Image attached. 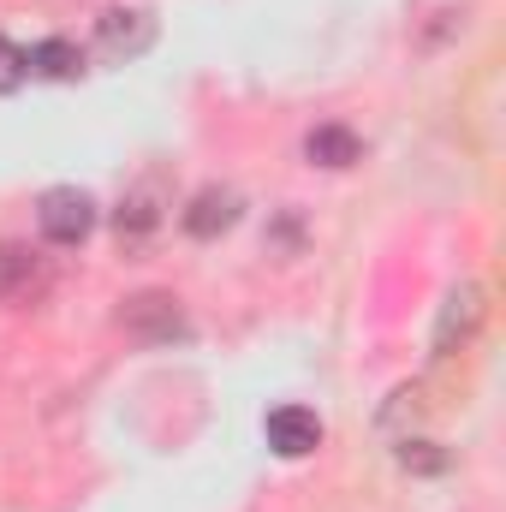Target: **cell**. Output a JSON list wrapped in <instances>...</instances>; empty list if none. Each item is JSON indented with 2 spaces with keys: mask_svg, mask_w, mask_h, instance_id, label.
Returning <instances> with one entry per match:
<instances>
[{
  "mask_svg": "<svg viewBox=\"0 0 506 512\" xmlns=\"http://www.w3.org/2000/svg\"><path fill=\"white\" fill-rule=\"evenodd\" d=\"M304 155H310V167H352L364 155V143L352 126H316L304 137Z\"/></svg>",
  "mask_w": 506,
  "mask_h": 512,
  "instance_id": "9",
  "label": "cell"
},
{
  "mask_svg": "<svg viewBox=\"0 0 506 512\" xmlns=\"http://www.w3.org/2000/svg\"><path fill=\"white\" fill-rule=\"evenodd\" d=\"M114 221H120V233H149L155 227V209H149V197H131Z\"/></svg>",
  "mask_w": 506,
  "mask_h": 512,
  "instance_id": "12",
  "label": "cell"
},
{
  "mask_svg": "<svg viewBox=\"0 0 506 512\" xmlns=\"http://www.w3.org/2000/svg\"><path fill=\"white\" fill-rule=\"evenodd\" d=\"M262 435H268V447L280 459H310L322 447V417L310 405H274L268 423H262Z\"/></svg>",
  "mask_w": 506,
  "mask_h": 512,
  "instance_id": "3",
  "label": "cell"
},
{
  "mask_svg": "<svg viewBox=\"0 0 506 512\" xmlns=\"http://www.w3.org/2000/svg\"><path fill=\"white\" fill-rule=\"evenodd\" d=\"M24 78H30V66H24V48L0 36V96H12V90H18Z\"/></svg>",
  "mask_w": 506,
  "mask_h": 512,
  "instance_id": "10",
  "label": "cell"
},
{
  "mask_svg": "<svg viewBox=\"0 0 506 512\" xmlns=\"http://www.w3.org/2000/svg\"><path fill=\"white\" fill-rule=\"evenodd\" d=\"M399 465H405V471H441L447 453H435L429 441H405V447H399Z\"/></svg>",
  "mask_w": 506,
  "mask_h": 512,
  "instance_id": "11",
  "label": "cell"
},
{
  "mask_svg": "<svg viewBox=\"0 0 506 512\" xmlns=\"http://www.w3.org/2000/svg\"><path fill=\"white\" fill-rule=\"evenodd\" d=\"M120 322H126L131 334H149V340L179 334V310H173V298H167V292H143V298H131Z\"/></svg>",
  "mask_w": 506,
  "mask_h": 512,
  "instance_id": "8",
  "label": "cell"
},
{
  "mask_svg": "<svg viewBox=\"0 0 506 512\" xmlns=\"http://www.w3.org/2000/svg\"><path fill=\"white\" fill-rule=\"evenodd\" d=\"M24 66H30V78L72 84V78H84V48L66 42V36H42L36 48H24Z\"/></svg>",
  "mask_w": 506,
  "mask_h": 512,
  "instance_id": "7",
  "label": "cell"
},
{
  "mask_svg": "<svg viewBox=\"0 0 506 512\" xmlns=\"http://www.w3.org/2000/svg\"><path fill=\"white\" fill-rule=\"evenodd\" d=\"M48 286V268L30 245H0V304H30L36 292Z\"/></svg>",
  "mask_w": 506,
  "mask_h": 512,
  "instance_id": "5",
  "label": "cell"
},
{
  "mask_svg": "<svg viewBox=\"0 0 506 512\" xmlns=\"http://www.w3.org/2000/svg\"><path fill=\"white\" fill-rule=\"evenodd\" d=\"M149 42H155V12H143V6H114L96 18V48L108 60H137Z\"/></svg>",
  "mask_w": 506,
  "mask_h": 512,
  "instance_id": "2",
  "label": "cell"
},
{
  "mask_svg": "<svg viewBox=\"0 0 506 512\" xmlns=\"http://www.w3.org/2000/svg\"><path fill=\"white\" fill-rule=\"evenodd\" d=\"M179 221H185L191 239H221V233L239 221V191H233V185H203V191L185 203Z\"/></svg>",
  "mask_w": 506,
  "mask_h": 512,
  "instance_id": "4",
  "label": "cell"
},
{
  "mask_svg": "<svg viewBox=\"0 0 506 512\" xmlns=\"http://www.w3.org/2000/svg\"><path fill=\"white\" fill-rule=\"evenodd\" d=\"M477 322H483V286H459V292L447 298L441 322H435V352L447 358L453 346H465V340L477 334Z\"/></svg>",
  "mask_w": 506,
  "mask_h": 512,
  "instance_id": "6",
  "label": "cell"
},
{
  "mask_svg": "<svg viewBox=\"0 0 506 512\" xmlns=\"http://www.w3.org/2000/svg\"><path fill=\"white\" fill-rule=\"evenodd\" d=\"M36 227H42V239L48 245H84L90 233H96V197L90 191H78V185H54V191H42V203H36Z\"/></svg>",
  "mask_w": 506,
  "mask_h": 512,
  "instance_id": "1",
  "label": "cell"
}]
</instances>
